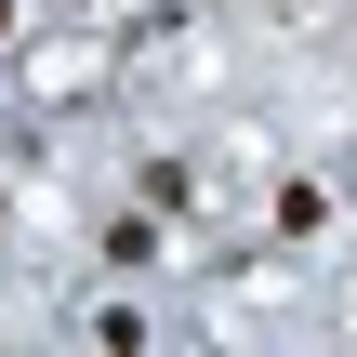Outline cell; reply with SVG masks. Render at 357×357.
Masks as SVG:
<instances>
[{
    "label": "cell",
    "mask_w": 357,
    "mask_h": 357,
    "mask_svg": "<svg viewBox=\"0 0 357 357\" xmlns=\"http://www.w3.org/2000/svg\"><path fill=\"white\" fill-rule=\"evenodd\" d=\"M79 344H159V318H146L132 291H93V305H79Z\"/></svg>",
    "instance_id": "cell-1"
}]
</instances>
